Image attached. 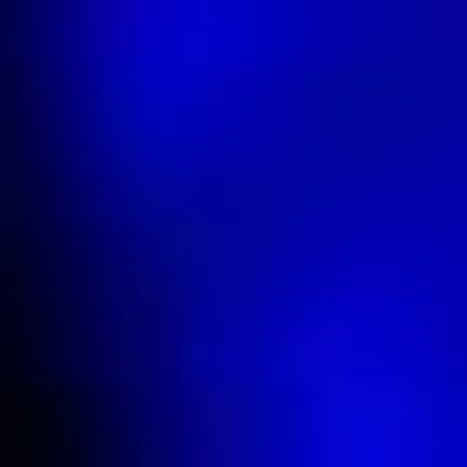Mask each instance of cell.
I'll return each mask as SVG.
<instances>
[{"label": "cell", "instance_id": "6da1fadb", "mask_svg": "<svg viewBox=\"0 0 467 467\" xmlns=\"http://www.w3.org/2000/svg\"><path fill=\"white\" fill-rule=\"evenodd\" d=\"M0 203H21V82H0Z\"/></svg>", "mask_w": 467, "mask_h": 467}]
</instances>
